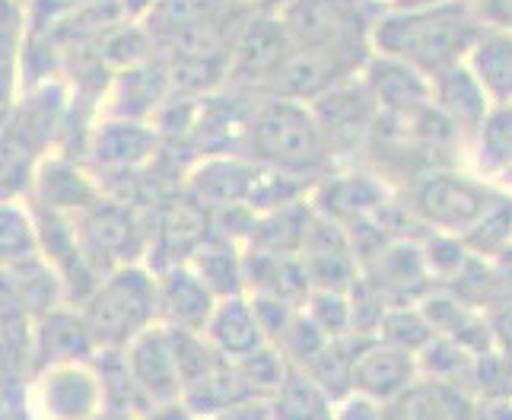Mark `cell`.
I'll return each instance as SVG.
<instances>
[{"label": "cell", "instance_id": "obj_17", "mask_svg": "<svg viewBox=\"0 0 512 420\" xmlns=\"http://www.w3.org/2000/svg\"><path fill=\"white\" fill-rule=\"evenodd\" d=\"M290 51H293V42H290V35L284 32V26H280L277 16H274V20H255L249 29L239 35L236 58L229 64L236 67V74L268 86L271 77L290 58Z\"/></svg>", "mask_w": 512, "mask_h": 420}, {"label": "cell", "instance_id": "obj_31", "mask_svg": "<svg viewBox=\"0 0 512 420\" xmlns=\"http://www.w3.org/2000/svg\"><path fill=\"white\" fill-rule=\"evenodd\" d=\"M201 420H271V417H268V401H242V405L223 408Z\"/></svg>", "mask_w": 512, "mask_h": 420}, {"label": "cell", "instance_id": "obj_5", "mask_svg": "<svg viewBox=\"0 0 512 420\" xmlns=\"http://www.w3.org/2000/svg\"><path fill=\"white\" fill-rule=\"evenodd\" d=\"M497 195L500 188L478 179L474 172H462L452 166L417 172L408 191V204L430 233L462 239L487 214V207L497 201Z\"/></svg>", "mask_w": 512, "mask_h": 420}, {"label": "cell", "instance_id": "obj_27", "mask_svg": "<svg viewBox=\"0 0 512 420\" xmlns=\"http://www.w3.org/2000/svg\"><path fill=\"white\" fill-rule=\"evenodd\" d=\"M331 420H385V411H382L379 401L366 398V395H357V392H350V395H344V398L334 401Z\"/></svg>", "mask_w": 512, "mask_h": 420}, {"label": "cell", "instance_id": "obj_18", "mask_svg": "<svg viewBox=\"0 0 512 420\" xmlns=\"http://www.w3.org/2000/svg\"><path fill=\"white\" fill-rule=\"evenodd\" d=\"M465 64L493 105H512V32L484 26Z\"/></svg>", "mask_w": 512, "mask_h": 420}, {"label": "cell", "instance_id": "obj_6", "mask_svg": "<svg viewBox=\"0 0 512 420\" xmlns=\"http://www.w3.org/2000/svg\"><path fill=\"white\" fill-rule=\"evenodd\" d=\"M309 112L322 131V140L331 153V160L350 156L360 147H366L369 140H373V134L379 128V118H382L379 105H376L373 93L366 90L360 74L341 80L338 86H331V90L322 93L315 102H309Z\"/></svg>", "mask_w": 512, "mask_h": 420}, {"label": "cell", "instance_id": "obj_3", "mask_svg": "<svg viewBox=\"0 0 512 420\" xmlns=\"http://www.w3.org/2000/svg\"><path fill=\"white\" fill-rule=\"evenodd\" d=\"M83 322L96 350H118L140 331L156 325V274L144 265H128L105 274L83 300Z\"/></svg>", "mask_w": 512, "mask_h": 420}, {"label": "cell", "instance_id": "obj_2", "mask_svg": "<svg viewBox=\"0 0 512 420\" xmlns=\"http://www.w3.org/2000/svg\"><path fill=\"white\" fill-rule=\"evenodd\" d=\"M255 166L274 169L290 179L309 182L331 166V153L315 125L309 105L271 96L249 118Z\"/></svg>", "mask_w": 512, "mask_h": 420}, {"label": "cell", "instance_id": "obj_32", "mask_svg": "<svg viewBox=\"0 0 512 420\" xmlns=\"http://www.w3.org/2000/svg\"><path fill=\"white\" fill-rule=\"evenodd\" d=\"M144 420H198L194 417L182 401H175V405H163V408H153Z\"/></svg>", "mask_w": 512, "mask_h": 420}, {"label": "cell", "instance_id": "obj_26", "mask_svg": "<svg viewBox=\"0 0 512 420\" xmlns=\"http://www.w3.org/2000/svg\"><path fill=\"white\" fill-rule=\"evenodd\" d=\"M379 341L395 347V350H404V354L417 357L423 347H427L436 335L433 328L427 325V319L420 315L417 306H401V309H385L382 322H379Z\"/></svg>", "mask_w": 512, "mask_h": 420}, {"label": "cell", "instance_id": "obj_16", "mask_svg": "<svg viewBox=\"0 0 512 420\" xmlns=\"http://www.w3.org/2000/svg\"><path fill=\"white\" fill-rule=\"evenodd\" d=\"M32 191L39 195L45 210H55V214H64V217H77L86 207H93L99 201L90 175L77 169L74 163L58 160V156L55 160L48 156V160L35 166Z\"/></svg>", "mask_w": 512, "mask_h": 420}, {"label": "cell", "instance_id": "obj_24", "mask_svg": "<svg viewBox=\"0 0 512 420\" xmlns=\"http://www.w3.org/2000/svg\"><path fill=\"white\" fill-rule=\"evenodd\" d=\"M32 255H39L32 207L20 201H0V271L20 265Z\"/></svg>", "mask_w": 512, "mask_h": 420}, {"label": "cell", "instance_id": "obj_15", "mask_svg": "<svg viewBox=\"0 0 512 420\" xmlns=\"http://www.w3.org/2000/svg\"><path fill=\"white\" fill-rule=\"evenodd\" d=\"M29 350L35 354V363H39V373H42L48 366L86 363V357L93 354L96 344H93L90 328H86L80 312L51 309L32 325Z\"/></svg>", "mask_w": 512, "mask_h": 420}, {"label": "cell", "instance_id": "obj_1", "mask_svg": "<svg viewBox=\"0 0 512 420\" xmlns=\"http://www.w3.org/2000/svg\"><path fill=\"white\" fill-rule=\"evenodd\" d=\"M484 23L474 4L439 0L417 10H382L369 29V51L398 58L433 77L449 64L465 61L468 48L478 42Z\"/></svg>", "mask_w": 512, "mask_h": 420}, {"label": "cell", "instance_id": "obj_20", "mask_svg": "<svg viewBox=\"0 0 512 420\" xmlns=\"http://www.w3.org/2000/svg\"><path fill=\"white\" fill-rule=\"evenodd\" d=\"M153 150H156L153 131L140 128L137 121L128 118L105 121L93 137V163H99V169L105 172H128L144 163Z\"/></svg>", "mask_w": 512, "mask_h": 420}, {"label": "cell", "instance_id": "obj_19", "mask_svg": "<svg viewBox=\"0 0 512 420\" xmlns=\"http://www.w3.org/2000/svg\"><path fill=\"white\" fill-rule=\"evenodd\" d=\"M388 201L385 185L369 179V175H338V179H328L325 191L315 204H319V217L338 223V226H353L360 220L376 217V210Z\"/></svg>", "mask_w": 512, "mask_h": 420}, {"label": "cell", "instance_id": "obj_10", "mask_svg": "<svg viewBox=\"0 0 512 420\" xmlns=\"http://www.w3.org/2000/svg\"><path fill=\"white\" fill-rule=\"evenodd\" d=\"M360 77L366 83V90L373 93L382 118L411 121L417 112L430 105V77H423L417 67L398 58L369 55Z\"/></svg>", "mask_w": 512, "mask_h": 420}, {"label": "cell", "instance_id": "obj_9", "mask_svg": "<svg viewBox=\"0 0 512 420\" xmlns=\"http://www.w3.org/2000/svg\"><path fill=\"white\" fill-rule=\"evenodd\" d=\"M35 401L45 420H90L105 408L102 385L90 363H64L42 370Z\"/></svg>", "mask_w": 512, "mask_h": 420}, {"label": "cell", "instance_id": "obj_14", "mask_svg": "<svg viewBox=\"0 0 512 420\" xmlns=\"http://www.w3.org/2000/svg\"><path fill=\"white\" fill-rule=\"evenodd\" d=\"M417 379V360L404 350H395L382 341H363L357 360H353V392L366 395L385 405L395 395H401Z\"/></svg>", "mask_w": 512, "mask_h": 420}, {"label": "cell", "instance_id": "obj_34", "mask_svg": "<svg viewBox=\"0 0 512 420\" xmlns=\"http://www.w3.org/2000/svg\"><path fill=\"white\" fill-rule=\"evenodd\" d=\"M500 182H503V191H509V195H512V169H509V172L503 175V179H500Z\"/></svg>", "mask_w": 512, "mask_h": 420}, {"label": "cell", "instance_id": "obj_22", "mask_svg": "<svg viewBox=\"0 0 512 420\" xmlns=\"http://www.w3.org/2000/svg\"><path fill=\"white\" fill-rule=\"evenodd\" d=\"M331 408L334 401L296 366H290L284 382L268 398L271 420H331Z\"/></svg>", "mask_w": 512, "mask_h": 420}, {"label": "cell", "instance_id": "obj_7", "mask_svg": "<svg viewBox=\"0 0 512 420\" xmlns=\"http://www.w3.org/2000/svg\"><path fill=\"white\" fill-rule=\"evenodd\" d=\"M74 226L86 265L96 271L99 280L118 268L137 265L140 252H144V233L125 204L96 201L80 217H74Z\"/></svg>", "mask_w": 512, "mask_h": 420}, {"label": "cell", "instance_id": "obj_28", "mask_svg": "<svg viewBox=\"0 0 512 420\" xmlns=\"http://www.w3.org/2000/svg\"><path fill=\"white\" fill-rule=\"evenodd\" d=\"M487 325H490L493 350L512 363V303L487 309Z\"/></svg>", "mask_w": 512, "mask_h": 420}, {"label": "cell", "instance_id": "obj_29", "mask_svg": "<svg viewBox=\"0 0 512 420\" xmlns=\"http://www.w3.org/2000/svg\"><path fill=\"white\" fill-rule=\"evenodd\" d=\"M490 274H493V306L512 303V242L490 258Z\"/></svg>", "mask_w": 512, "mask_h": 420}, {"label": "cell", "instance_id": "obj_11", "mask_svg": "<svg viewBox=\"0 0 512 420\" xmlns=\"http://www.w3.org/2000/svg\"><path fill=\"white\" fill-rule=\"evenodd\" d=\"M430 105L458 131V137L465 140V147L474 140V134L481 131L484 118L493 109V102L481 90V83L474 80L465 61L449 64L446 70H439V74L430 77Z\"/></svg>", "mask_w": 512, "mask_h": 420}, {"label": "cell", "instance_id": "obj_25", "mask_svg": "<svg viewBox=\"0 0 512 420\" xmlns=\"http://www.w3.org/2000/svg\"><path fill=\"white\" fill-rule=\"evenodd\" d=\"M509 242H512V195L500 188V195L487 207V214L462 236V245L471 255L493 258Z\"/></svg>", "mask_w": 512, "mask_h": 420}, {"label": "cell", "instance_id": "obj_4", "mask_svg": "<svg viewBox=\"0 0 512 420\" xmlns=\"http://www.w3.org/2000/svg\"><path fill=\"white\" fill-rule=\"evenodd\" d=\"M376 16L366 13V0H287L277 20L299 51L369 58V29Z\"/></svg>", "mask_w": 512, "mask_h": 420}, {"label": "cell", "instance_id": "obj_23", "mask_svg": "<svg viewBox=\"0 0 512 420\" xmlns=\"http://www.w3.org/2000/svg\"><path fill=\"white\" fill-rule=\"evenodd\" d=\"M258 169L261 166H245V163H201L194 172V191H198L201 201L210 204H239V201H252V191L258 182Z\"/></svg>", "mask_w": 512, "mask_h": 420}, {"label": "cell", "instance_id": "obj_8", "mask_svg": "<svg viewBox=\"0 0 512 420\" xmlns=\"http://www.w3.org/2000/svg\"><path fill=\"white\" fill-rule=\"evenodd\" d=\"M121 357H125L128 376L134 379L137 392L144 395L150 408L182 401V376L179 366H175L169 328L153 325L147 331H140L131 344L121 347Z\"/></svg>", "mask_w": 512, "mask_h": 420}, {"label": "cell", "instance_id": "obj_12", "mask_svg": "<svg viewBox=\"0 0 512 420\" xmlns=\"http://www.w3.org/2000/svg\"><path fill=\"white\" fill-rule=\"evenodd\" d=\"M217 296L188 265H169L156 274V325L179 331H204Z\"/></svg>", "mask_w": 512, "mask_h": 420}, {"label": "cell", "instance_id": "obj_33", "mask_svg": "<svg viewBox=\"0 0 512 420\" xmlns=\"http://www.w3.org/2000/svg\"><path fill=\"white\" fill-rule=\"evenodd\" d=\"M439 4V0H388L385 10H417V7H430Z\"/></svg>", "mask_w": 512, "mask_h": 420}, {"label": "cell", "instance_id": "obj_21", "mask_svg": "<svg viewBox=\"0 0 512 420\" xmlns=\"http://www.w3.org/2000/svg\"><path fill=\"white\" fill-rule=\"evenodd\" d=\"M468 147L478 179H503L512 169V105H493Z\"/></svg>", "mask_w": 512, "mask_h": 420}, {"label": "cell", "instance_id": "obj_30", "mask_svg": "<svg viewBox=\"0 0 512 420\" xmlns=\"http://www.w3.org/2000/svg\"><path fill=\"white\" fill-rule=\"evenodd\" d=\"M481 23L493 29H509L512 32V0H478L474 4Z\"/></svg>", "mask_w": 512, "mask_h": 420}, {"label": "cell", "instance_id": "obj_13", "mask_svg": "<svg viewBox=\"0 0 512 420\" xmlns=\"http://www.w3.org/2000/svg\"><path fill=\"white\" fill-rule=\"evenodd\" d=\"M201 335L229 363H239L245 357L258 354L261 347H268V338H264V331L258 325L255 306L245 293L217 300Z\"/></svg>", "mask_w": 512, "mask_h": 420}]
</instances>
